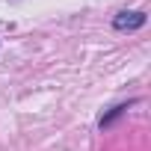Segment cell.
Here are the masks:
<instances>
[{
	"label": "cell",
	"mask_w": 151,
	"mask_h": 151,
	"mask_svg": "<svg viewBox=\"0 0 151 151\" xmlns=\"http://www.w3.org/2000/svg\"><path fill=\"white\" fill-rule=\"evenodd\" d=\"M113 24H116V30H139L145 24V15L142 12H119Z\"/></svg>",
	"instance_id": "cell-1"
},
{
	"label": "cell",
	"mask_w": 151,
	"mask_h": 151,
	"mask_svg": "<svg viewBox=\"0 0 151 151\" xmlns=\"http://www.w3.org/2000/svg\"><path fill=\"white\" fill-rule=\"evenodd\" d=\"M124 110H127V104H119V107H113V110H110V116H104V119H101V127H110V124H113L119 116H124Z\"/></svg>",
	"instance_id": "cell-2"
}]
</instances>
